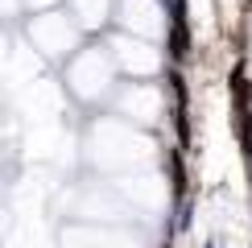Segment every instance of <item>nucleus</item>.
<instances>
[{
	"mask_svg": "<svg viewBox=\"0 0 252 248\" xmlns=\"http://www.w3.org/2000/svg\"><path fill=\"white\" fill-rule=\"evenodd\" d=\"M33 37L41 41V46H46V54H54L50 46H62V50H66L70 41H75V25L58 21V29H50V21H37V25H33Z\"/></svg>",
	"mask_w": 252,
	"mask_h": 248,
	"instance_id": "nucleus-1",
	"label": "nucleus"
}]
</instances>
